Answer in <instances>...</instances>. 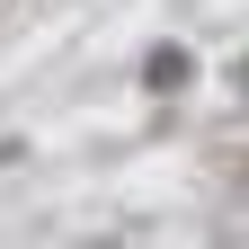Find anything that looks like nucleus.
Segmentation results:
<instances>
[{"label":"nucleus","instance_id":"obj_2","mask_svg":"<svg viewBox=\"0 0 249 249\" xmlns=\"http://www.w3.org/2000/svg\"><path fill=\"white\" fill-rule=\"evenodd\" d=\"M231 98H249V62H231Z\"/></svg>","mask_w":249,"mask_h":249},{"label":"nucleus","instance_id":"obj_3","mask_svg":"<svg viewBox=\"0 0 249 249\" xmlns=\"http://www.w3.org/2000/svg\"><path fill=\"white\" fill-rule=\"evenodd\" d=\"M98 249H116V240H98Z\"/></svg>","mask_w":249,"mask_h":249},{"label":"nucleus","instance_id":"obj_1","mask_svg":"<svg viewBox=\"0 0 249 249\" xmlns=\"http://www.w3.org/2000/svg\"><path fill=\"white\" fill-rule=\"evenodd\" d=\"M187 71H196V62H187L178 45H160V53H151V62H142V80H151V89H178Z\"/></svg>","mask_w":249,"mask_h":249}]
</instances>
